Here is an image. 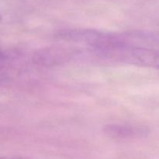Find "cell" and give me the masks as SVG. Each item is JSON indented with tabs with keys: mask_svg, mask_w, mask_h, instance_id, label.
<instances>
[{
	"mask_svg": "<svg viewBox=\"0 0 159 159\" xmlns=\"http://www.w3.org/2000/svg\"><path fill=\"white\" fill-rule=\"evenodd\" d=\"M97 51L109 58L159 69V50L131 46L127 42H121Z\"/></svg>",
	"mask_w": 159,
	"mask_h": 159,
	"instance_id": "1",
	"label": "cell"
},
{
	"mask_svg": "<svg viewBox=\"0 0 159 159\" xmlns=\"http://www.w3.org/2000/svg\"><path fill=\"white\" fill-rule=\"evenodd\" d=\"M74 54V51L66 48H48L36 51L32 57L35 65L51 67L67 61Z\"/></svg>",
	"mask_w": 159,
	"mask_h": 159,
	"instance_id": "2",
	"label": "cell"
},
{
	"mask_svg": "<svg viewBox=\"0 0 159 159\" xmlns=\"http://www.w3.org/2000/svg\"><path fill=\"white\" fill-rule=\"evenodd\" d=\"M107 137L116 140H131L142 138L149 133L147 127L128 124H107L103 127Z\"/></svg>",
	"mask_w": 159,
	"mask_h": 159,
	"instance_id": "3",
	"label": "cell"
},
{
	"mask_svg": "<svg viewBox=\"0 0 159 159\" xmlns=\"http://www.w3.org/2000/svg\"><path fill=\"white\" fill-rule=\"evenodd\" d=\"M136 37H139V38L143 39V40H146V41H150L152 43H157L159 44V32L156 33H141V34L137 36Z\"/></svg>",
	"mask_w": 159,
	"mask_h": 159,
	"instance_id": "4",
	"label": "cell"
},
{
	"mask_svg": "<svg viewBox=\"0 0 159 159\" xmlns=\"http://www.w3.org/2000/svg\"><path fill=\"white\" fill-rule=\"evenodd\" d=\"M2 159H23L20 157H11V158H2Z\"/></svg>",
	"mask_w": 159,
	"mask_h": 159,
	"instance_id": "5",
	"label": "cell"
}]
</instances>
